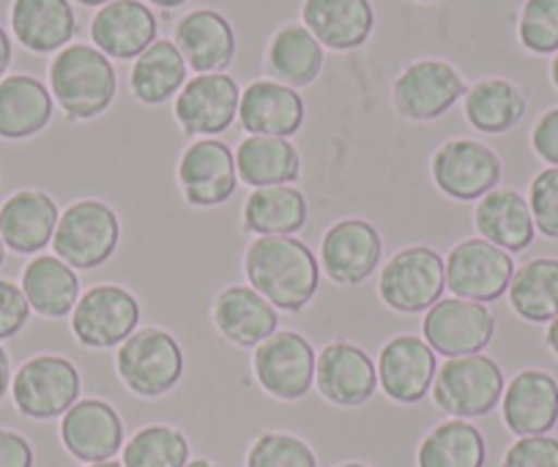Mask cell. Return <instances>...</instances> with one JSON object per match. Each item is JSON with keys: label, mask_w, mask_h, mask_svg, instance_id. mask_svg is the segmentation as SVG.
Listing matches in <instances>:
<instances>
[{"label": "cell", "mask_w": 558, "mask_h": 467, "mask_svg": "<svg viewBox=\"0 0 558 467\" xmlns=\"http://www.w3.org/2000/svg\"><path fill=\"white\" fill-rule=\"evenodd\" d=\"M244 271L252 287L282 311H302L318 293L320 262L293 235H263L246 249Z\"/></svg>", "instance_id": "6da1fadb"}, {"label": "cell", "mask_w": 558, "mask_h": 467, "mask_svg": "<svg viewBox=\"0 0 558 467\" xmlns=\"http://www.w3.org/2000/svg\"><path fill=\"white\" fill-rule=\"evenodd\" d=\"M118 77L110 58L90 45H69L50 63V94L69 121H90L116 99Z\"/></svg>", "instance_id": "7a4b0ae2"}, {"label": "cell", "mask_w": 558, "mask_h": 467, "mask_svg": "<svg viewBox=\"0 0 558 467\" xmlns=\"http://www.w3.org/2000/svg\"><path fill=\"white\" fill-rule=\"evenodd\" d=\"M121 238L116 211L99 200H80L58 219L52 249L66 266L77 271H94L107 262Z\"/></svg>", "instance_id": "3957f363"}, {"label": "cell", "mask_w": 558, "mask_h": 467, "mask_svg": "<svg viewBox=\"0 0 558 467\" xmlns=\"http://www.w3.org/2000/svg\"><path fill=\"white\" fill-rule=\"evenodd\" d=\"M504 372L493 358L460 356L449 358L433 380V400L454 418L487 416L504 396Z\"/></svg>", "instance_id": "277c9868"}, {"label": "cell", "mask_w": 558, "mask_h": 467, "mask_svg": "<svg viewBox=\"0 0 558 467\" xmlns=\"http://www.w3.org/2000/svg\"><path fill=\"white\" fill-rule=\"evenodd\" d=\"M184 353L162 329H140L118 351V374L137 396H162L179 385Z\"/></svg>", "instance_id": "5b68a950"}, {"label": "cell", "mask_w": 558, "mask_h": 467, "mask_svg": "<svg viewBox=\"0 0 558 467\" xmlns=\"http://www.w3.org/2000/svg\"><path fill=\"white\" fill-rule=\"evenodd\" d=\"M447 287L444 257L427 246H411L391 257L380 271L378 293L395 311H427Z\"/></svg>", "instance_id": "8992f818"}, {"label": "cell", "mask_w": 558, "mask_h": 467, "mask_svg": "<svg viewBox=\"0 0 558 467\" xmlns=\"http://www.w3.org/2000/svg\"><path fill=\"white\" fill-rule=\"evenodd\" d=\"M83 380L77 367L61 356H36L17 369L12 380L14 405L23 416L47 421L58 418L77 402Z\"/></svg>", "instance_id": "52a82bcc"}, {"label": "cell", "mask_w": 558, "mask_h": 467, "mask_svg": "<svg viewBox=\"0 0 558 467\" xmlns=\"http://www.w3.org/2000/svg\"><path fill=\"white\" fill-rule=\"evenodd\" d=\"M140 323V304L118 284H96L72 311V331L77 342L94 351L123 345Z\"/></svg>", "instance_id": "ba28073f"}, {"label": "cell", "mask_w": 558, "mask_h": 467, "mask_svg": "<svg viewBox=\"0 0 558 467\" xmlns=\"http://www.w3.org/2000/svg\"><path fill=\"white\" fill-rule=\"evenodd\" d=\"M444 273H447V287L452 290L454 298L490 304L509 290V282L514 276V260L509 257V251L482 238H471L449 251V257L444 260Z\"/></svg>", "instance_id": "9c48e42d"}, {"label": "cell", "mask_w": 558, "mask_h": 467, "mask_svg": "<svg viewBox=\"0 0 558 467\" xmlns=\"http://www.w3.org/2000/svg\"><path fill=\"white\" fill-rule=\"evenodd\" d=\"M469 94L458 69L447 61H416L402 69L391 88L397 112L408 121H436Z\"/></svg>", "instance_id": "30bf717a"}, {"label": "cell", "mask_w": 558, "mask_h": 467, "mask_svg": "<svg viewBox=\"0 0 558 467\" xmlns=\"http://www.w3.org/2000/svg\"><path fill=\"white\" fill-rule=\"evenodd\" d=\"M425 342L447 358L476 356L490 345L496 318L487 306L465 298H444L433 304L422 323Z\"/></svg>", "instance_id": "8fae6325"}, {"label": "cell", "mask_w": 558, "mask_h": 467, "mask_svg": "<svg viewBox=\"0 0 558 467\" xmlns=\"http://www.w3.org/2000/svg\"><path fill=\"white\" fill-rule=\"evenodd\" d=\"M315 351L296 331H277L255 351V374L263 391L282 402H296L313 389Z\"/></svg>", "instance_id": "7c38bea8"}, {"label": "cell", "mask_w": 558, "mask_h": 467, "mask_svg": "<svg viewBox=\"0 0 558 467\" xmlns=\"http://www.w3.org/2000/svg\"><path fill=\"white\" fill-rule=\"evenodd\" d=\"M433 181L452 200H482L501 181V159L476 139H449L433 156Z\"/></svg>", "instance_id": "4fadbf2b"}, {"label": "cell", "mask_w": 558, "mask_h": 467, "mask_svg": "<svg viewBox=\"0 0 558 467\" xmlns=\"http://www.w3.org/2000/svg\"><path fill=\"white\" fill-rule=\"evenodd\" d=\"M241 88L230 74H197L175 96V121L192 137H217L239 115Z\"/></svg>", "instance_id": "5bb4252c"}, {"label": "cell", "mask_w": 558, "mask_h": 467, "mask_svg": "<svg viewBox=\"0 0 558 467\" xmlns=\"http://www.w3.org/2000/svg\"><path fill=\"white\" fill-rule=\"evenodd\" d=\"M179 181L186 202L214 208L235 195V156L222 139H197L184 150L179 162Z\"/></svg>", "instance_id": "9a60e30c"}, {"label": "cell", "mask_w": 558, "mask_h": 467, "mask_svg": "<svg viewBox=\"0 0 558 467\" xmlns=\"http://www.w3.org/2000/svg\"><path fill=\"white\" fill-rule=\"evenodd\" d=\"M384 241L364 219H342L331 224L320 244L324 273L335 284H362L378 268Z\"/></svg>", "instance_id": "2e32d148"}, {"label": "cell", "mask_w": 558, "mask_h": 467, "mask_svg": "<svg viewBox=\"0 0 558 467\" xmlns=\"http://www.w3.org/2000/svg\"><path fill=\"white\" fill-rule=\"evenodd\" d=\"M315 380L324 400L337 407H359L375 394L378 369L362 347L351 342H329L315 361Z\"/></svg>", "instance_id": "e0dca14e"}, {"label": "cell", "mask_w": 558, "mask_h": 467, "mask_svg": "<svg viewBox=\"0 0 558 467\" xmlns=\"http://www.w3.org/2000/svg\"><path fill=\"white\" fill-rule=\"evenodd\" d=\"M159 23L140 0H112L90 20V39L96 50L116 61L140 58L157 41Z\"/></svg>", "instance_id": "ac0fdd59"}, {"label": "cell", "mask_w": 558, "mask_h": 467, "mask_svg": "<svg viewBox=\"0 0 558 467\" xmlns=\"http://www.w3.org/2000/svg\"><path fill=\"white\" fill-rule=\"evenodd\" d=\"M436 351L418 336H395L378 358V380L389 400L400 405L422 402L436 380Z\"/></svg>", "instance_id": "d6986e66"}, {"label": "cell", "mask_w": 558, "mask_h": 467, "mask_svg": "<svg viewBox=\"0 0 558 467\" xmlns=\"http://www.w3.org/2000/svg\"><path fill=\"white\" fill-rule=\"evenodd\" d=\"M307 107L296 88L277 79H255L241 90L239 123L244 132L260 137H293L302 128Z\"/></svg>", "instance_id": "ffe728a7"}, {"label": "cell", "mask_w": 558, "mask_h": 467, "mask_svg": "<svg viewBox=\"0 0 558 467\" xmlns=\"http://www.w3.org/2000/svg\"><path fill=\"white\" fill-rule=\"evenodd\" d=\"M61 440L80 462H107L123 448V423L116 407L101 400L74 402L61 421Z\"/></svg>", "instance_id": "44dd1931"}, {"label": "cell", "mask_w": 558, "mask_h": 467, "mask_svg": "<svg viewBox=\"0 0 558 467\" xmlns=\"http://www.w3.org/2000/svg\"><path fill=\"white\" fill-rule=\"evenodd\" d=\"M501 410L504 423L518 438L547 434L558 421V383L547 372L525 369L504 389Z\"/></svg>", "instance_id": "7402d4cb"}, {"label": "cell", "mask_w": 558, "mask_h": 467, "mask_svg": "<svg viewBox=\"0 0 558 467\" xmlns=\"http://www.w3.org/2000/svg\"><path fill=\"white\" fill-rule=\"evenodd\" d=\"M214 323L225 340L241 347H257L279 331V311L255 287L233 284L214 300Z\"/></svg>", "instance_id": "603a6c76"}, {"label": "cell", "mask_w": 558, "mask_h": 467, "mask_svg": "<svg viewBox=\"0 0 558 467\" xmlns=\"http://www.w3.org/2000/svg\"><path fill=\"white\" fill-rule=\"evenodd\" d=\"M175 47L197 74H222L233 63L235 34L214 9H195L175 25Z\"/></svg>", "instance_id": "cb8c5ba5"}, {"label": "cell", "mask_w": 558, "mask_h": 467, "mask_svg": "<svg viewBox=\"0 0 558 467\" xmlns=\"http://www.w3.org/2000/svg\"><path fill=\"white\" fill-rule=\"evenodd\" d=\"M58 219L61 213L47 192H14L0 206V235H3V244L17 255H36L47 244H52Z\"/></svg>", "instance_id": "d4e9b609"}, {"label": "cell", "mask_w": 558, "mask_h": 467, "mask_svg": "<svg viewBox=\"0 0 558 467\" xmlns=\"http://www.w3.org/2000/svg\"><path fill=\"white\" fill-rule=\"evenodd\" d=\"M302 20L320 45L337 52L362 47L375 28L369 0H304Z\"/></svg>", "instance_id": "484cf974"}, {"label": "cell", "mask_w": 558, "mask_h": 467, "mask_svg": "<svg viewBox=\"0 0 558 467\" xmlns=\"http://www.w3.org/2000/svg\"><path fill=\"white\" fill-rule=\"evenodd\" d=\"M9 20L20 45L36 56L61 52L77 36V14L69 0H12Z\"/></svg>", "instance_id": "4316f807"}, {"label": "cell", "mask_w": 558, "mask_h": 467, "mask_svg": "<svg viewBox=\"0 0 558 467\" xmlns=\"http://www.w3.org/2000/svg\"><path fill=\"white\" fill-rule=\"evenodd\" d=\"M52 94L31 74L0 79V139H28L45 132L52 118Z\"/></svg>", "instance_id": "83f0119b"}, {"label": "cell", "mask_w": 558, "mask_h": 467, "mask_svg": "<svg viewBox=\"0 0 558 467\" xmlns=\"http://www.w3.org/2000/svg\"><path fill=\"white\" fill-rule=\"evenodd\" d=\"M474 224L482 241L504 251L529 249L536 233L529 200L514 189L487 192L476 206Z\"/></svg>", "instance_id": "f1b7e54d"}, {"label": "cell", "mask_w": 558, "mask_h": 467, "mask_svg": "<svg viewBox=\"0 0 558 467\" xmlns=\"http://www.w3.org/2000/svg\"><path fill=\"white\" fill-rule=\"evenodd\" d=\"M235 173L252 189L291 186L302 175V156L291 139L250 134L235 148Z\"/></svg>", "instance_id": "f546056e"}, {"label": "cell", "mask_w": 558, "mask_h": 467, "mask_svg": "<svg viewBox=\"0 0 558 467\" xmlns=\"http://www.w3.org/2000/svg\"><path fill=\"white\" fill-rule=\"evenodd\" d=\"M23 293L41 318H66L80 300V276L56 255H39L25 266Z\"/></svg>", "instance_id": "4dcf8cb0"}, {"label": "cell", "mask_w": 558, "mask_h": 467, "mask_svg": "<svg viewBox=\"0 0 558 467\" xmlns=\"http://www.w3.org/2000/svg\"><path fill=\"white\" fill-rule=\"evenodd\" d=\"M266 66L277 83L288 88H307L324 69V45L304 25H286L268 45Z\"/></svg>", "instance_id": "1f68e13d"}, {"label": "cell", "mask_w": 558, "mask_h": 467, "mask_svg": "<svg viewBox=\"0 0 558 467\" xmlns=\"http://www.w3.org/2000/svg\"><path fill=\"white\" fill-rule=\"evenodd\" d=\"M307 197L296 186L255 189L244 202V230L257 235H293L307 224Z\"/></svg>", "instance_id": "d6a6232c"}, {"label": "cell", "mask_w": 558, "mask_h": 467, "mask_svg": "<svg viewBox=\"0 0 558 467\" xmlns=\"http://www.w3.org/2000/svg\"><path fill=\"white\" fill-rule=\"evenodd\" d=\"M186 69L190 66L175 41H154L143 56L134 58L129 77L134 99L143 105H165L186 85Z\"/></svg>", "instance_id": "836d02e7"}, {"label": "cell", "mask_w": 558, "mask_h": 467, "mask_svg": "<svg viewBox=\"0 0 558 467\" xmlns=\"http://www.w3.org/2000/svg\"><path fill=\"white\" fill-rule=\"evenodd\" d=\"M529 101L514 83L490 77L476 83L465 94V118L476 132L504 134L523 121Z\"/></svg>", "instance_id": "e575fe53"}, {"label": "cell", "mask_w": 558, "mask_h": 467, "mask_svg": "<svg viewBox=\"0 0 558 467\" xmlns=\"http://www.w3.org/2000/svg\"><path fill=\"white\" fill-rule=\"evenodd\" d=\"M509 304L525 323H550L558 318V260L536 257L523 262L509 282Z\"/></svg>", "instance_id": "d590c367"}, {"label": "cell", "mask_w": 558, "mask_h": 467, "mask_svg": "<svg viewBox=\"0 0 558 467\" xmlns=\"http://www.w3.org/2000/svg\"><path fill=\"white\" fill-rule=\"evenodd\" d=\"M485 438L463 418L436 427L418 445V467H485Z\"/></svg>", "instance_id": "8d00e7d4"}, {"label": "cell", "mask_w": 558, "mask_h": 467, "mask_svg": "<svg viewBox=\"0 0 558 467\" xmlns=\"http://www.w3.org/2000/svg\"><path fill=\"white\" fill-rule=\"evenodd\" d=\"M190 462V443L173 427L140 429L123 448V467H184Z\"/></svg>", "instance_id": "74e56055"}, {"label": "cell", "mask_w": 558, "mask_h": 467, "mask_svg": "<svg viewBox=\"0 0 558 467\" xmlns=\"http://www.w3.org/2000/svg\"><path fill=\"white\" fill-rule=\"evenodd\" d=\"M518 36L520 45L534 56L558 52V0H525Z\"/></svg>", "instance_id": "f35d334b"}, {"label": "cell", "mask_w": 558, "mask_h": 467, "mask_svg": "<svg viewBox=\"0 0 558 467\" xmlns=\"http://www.w3.org/2000/svg\"><path fill=\"white\" fill-rule=\"evenodd\" d=\"M246 467H318L313 448L302 438L266 432L252 443Z\"/></svg>", "instance_id": "ab89813d"}, {"label": "cell", "mask_w": 558, "mask_h": 467, "mask_svg": "<svg viewBox=\"0 0 558 467\" xmlns=\"http://www.w3.org/2000/svg\"><path fill=\"white\" fill-rule=\"evenodd\" d=\"M529 208L536 230L558 241V168H547L531 181Z\"/></svg>", "instance_id": "60d3db41"}, {"label": "cell", "mask_w": 558, "mask_h": 467, "mask_svg": "<svg viewBox=\"0 0 558 467\" xmlns=\"http://www.w3.org/2000/svg\"><path fill=\"white\" fill-rule=\"evenodd\" d=\"M504 467H558V440L547 434L520 438L509 445Z\"/></svg>", "instance_id": "b9f144b4"}, {"label": "cell", "mask_w": 558, "mask_h": 467, "mask_svg": "<svg viewBox=\"0 0 558 467\" xmlns=\"http://www.w3.org/2000/svg\"><path fill=\"white\" fill-rule=\"evenodd\" d=\"M31 318V304L23 287L9 279H0V340H12L25 329Z\"/></svg>", "instance_id": "7bdbcfd3"}, {"label": "cell", "mask_w": 558, "mask_h": 467, "mask_svg": "<svg viewBox=\"0 0 558 467\" xmlns=\"http://www.w3.org/2000/svg\"><path fill=\"white\" fill-rule=\"evenodd\" d=\"M531 145H534L536 156L550 168H558V107L547 110L545 115L536 121L534 132H531Z\"/></svg>", "instance_id": "ee69618b"}, {"label": "cell", "mask_w": 558, "mask_h": 467, "mask_svg": "<svg viewBox=\"0 0 558 467\" xmlns=\"http://www.w3.org/2000/svg\"><path fill=\"white\" fill-rule=\"evenodd\" d=\"M0 467H34V448L12 429H0Z\"/></svg>", "instance_id": "f6af8a7d"}, {"label": "cell", "mask_w": 558, "mask_h": 467, "mask_svg": "<svg viewBox=\"0 0 558 467\" xmlns=\"http://www.w3.org/2000/svg\"><path fill=\"white\" fill-rule=\"evenodd\" d=\"M12 58H14L12 36H9V30L0 25V79L7 77L9 66H12Z\"/></svg>", "instance_id": "bcb514c9"}, {"label": "cell", "mask_w": 558, "mask_h": 467, "mask_svg": "<svg viewBox=\"0 0 558 467\" xmlns=\"http://www.w3.org/2000/svg\"><path fill=\"white\" fill-rule=\"evenodd\" d=\"M9 385H12V367H9V353L0 347V402L7 396Z\"/></svg>", "instance_id": "7dc6e473"}, {"label": "cell", "mask_w": 558, "mask_h": 467, "mask_svg": "<svg viewBox=\"0 0 558 467\" xmlns=\"http://www.w3.org/2000/svg\"><path fill=\"white\" fill-rule=\"evenodd\" d=\"M545 342H547V347H550V351L558 356V318L550 320V325H547Z\"/></svg>", "instance_id": "c3c4849f"}, {"label": "cell", "mask_w": 558, "mask_h": 467, "mask_svg": "<svg viewBox=\"0 0 558 467\" xmlns=\"http://www.w3.org/2000/svg\"><path fill=\"white\" fill-rule=\"evenodd\" d=\"M148 3H154V7H159V9H179V7H184L186 0H148Z\"/></svg>", "instance_id": "681fc988"}, {"label": "cell", "mask_w": 558, "mask_h": 467, "mask_svg": "<svg viewBox=\"0 0 558 467\" xmlns=\"http://www.w3.org/2000/svg\"><path fill=\"white\" fill-rule=\"evenodd\" d=\"M184 467H217V465H214V462H208V459H192V462H186Z\"/></svg>", "instance_id": "f907efd6"}, {"label": "cell", "mask_w": 558, "mask_h": 467, "mask_svg": "<svg viewBox=\"0 0 558 467\" xmlns=\"http://www.w3.org/2000/svg\"><path fill=\"white\" fill-rule=\"evenodd\" d=\"M550 79H553V85H556V88H558V52H556V58H553V66H550Z\"/></svg>", "instance_id": "816d5d0a"}, {"label": "cell", "mask_w": 558, "mask_h": 467, "mask_svg": "<svg viewBox=\"0 0 558 467\" xmlns=\"http://www.w3.org/2000/svg\"><path fill=\"white\" fill-rule=\"evenodd\" d=\"M77 3H83V7H107L112 0H77Z\"/></svg>", "instance_id": "f5cc1de1"}, {"label": "cell", "mask_w": 558, "mask_h": 467, "mask_svg": "<svg viewBox=\"0 0 558 467\" xmlns=\"http://www.w3.org/2000/svg\"><path fill=\"white\" fill-rule=\"evenodd\" d=\"M88 467H123V465H121V462L107 459V462H94V465H88Z\"/></svg>", "instance_id": "db71d44e"}, {"label": "cell", "mask_w": 558, "mask_h": 467, "mask_svg": "<svg viewBox=\"0 0 558 467\" xmlns=\"http://www.w3.org/2000/svg\"><path fill=\"white\" fill-rule=\"evenodd\" d=\"M7 262V244H3V235H0V266Z\"/></svg>", "instance_id": "11a10c76"}, {"label": "cell", "mask_w": 558, "mask_h": 467, "mask_svg": "<svg viewBox=\"0 0 558 467\" xmlns=\"http://www.w3.org/2000/svg\"><path fill=\"white\" fill-rule=\"evenodd\" d=\"M340 467H367V465H359V462H348V465H340Z\"/></svg>", "instance_id": "9f6ffc18"}, {"label": "cell", "mask_w": 558, "mask_h": 467, "mask_svg": "<svg viewBox=\"0 0 558 467\" xmlns=\"http://www.w3.org/2000/svg\"><path fill=\"white\" fill-rule=\"evenodd\" d=\"M422 3H433V0H422Z\"/></svg>", "instance_id": "6f0895ef"}]
</instances>
